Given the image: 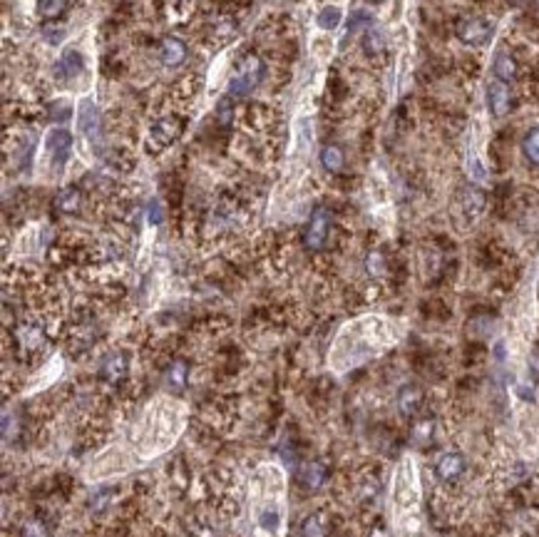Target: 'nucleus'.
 <instances>
[{
    "mask_svg": "<svg viewBox=\"0 0 539 537\" xmlns=\"http://www.w3.org/2000/svg\"><path fill=\"white\" fill-rule=\"evenodd\" d=\"M186 421H189V411L182 400L157 395L152 403H147L137 413L130 428L122 433V440L100 450L85 465V477L90 482H97L147 465L182 438Z\"/></svg>",
    "mask_w": 539,
    "mask_h": 537,
    "instance_id": "1",
    "label": "nucleus"
},
{
    "mask_svg": "<svg viewBox=\"0 0 539 537\" xmlns=\"http://www.w3.org/2000/svg\"><path fill=\"white\" fill-rule=\"evenodd\" d=\"M390 344V331L381 318H360L358 324L346 326L336 339L328 363L336 373H346L350 368L360 366L368 358L378 353Z\"/></svg>",
    "mask_w": 539,
    "mask_h": 537,
    "instance_id": "2",
    "label": "nucleus"
},
{
    "mask_svg": "<svg viewBox=\"0 0 539 537\" xmlns=\"http://www.w3.org/2000/svg\"><path fill=\"white\" fill-rule=\"evenodd\" d=\"M283 490L286 477L276 463H261L251 477V508L257 525L264 532H278L283 520Z\"/></svg>",
    "mask_w": 539,
    "mask_h": 537,
    "instance_id": "3",
    "label": "nucleus"
},
{
    "mask_svg": "<svg viewBox=\"0 0 539 537\" xmlns=\"http://www.w3.org/2000/svg\"><path fill=\"white\" fill-rule=\"evenodd\" d=\"M420 503V482L418 468L413 458H403L395 468L393 477V510L398 517H410V512L418 510Z\"/></svg>",
    "mask_w": 539,
    "mask_h": 537,
    "instance_id": "4",
    "label": "nucleus"
},
{
    "mask_svg": "<svg viewBox=\"0 0 539 537\" xmlns=\"http://www.w3.org/2000/svg\"><path fill=\"white\" fill-rule=\"evenodd\" d=\"M264 80V62L259 55H244L236 62V70L229 80V95L244 97Z\"/></svg>",
    "mask_w": 539,
    "mask_h": 537,
    "instance_id": "5",
    "label": "nucleus"
},
{
    "mask_svg": "<svg viewBox=\"0 0 539 537\" xmlns=\"http://www.w3.org/2000/svg\"><path fill=\"white\" fill-rule=\"evenodd\" d=\"M328 234H331V212L326 207H316L311 214L308 226H306V247L311 252H321L326 247Z\"/></svg>",
    "mask_w": 539,
    "mask_h": 537,
    "instance_id": "6",
    "label": "nucleus"
},
{
    "mask_svg": "<svg viewBox=\"0 0 539 537\" xmlns=\"http://www.w3.org/2000/svg\"><path fill=\"white\" fill-rule=\"evenodd\" d=\"M45 149L50 152V159H53L55 167H62L70 159L72 152V135L62 127H55V130L48 132L45 137Z\"/></svg>",
    "mask_w": 539,
    "mask_h": 537,
    "instance_id": "7",
    "label": "nucleus"
},
{
    "mask_svg": "<svg viewBox=\"0 0 539 537\" xmlns=\"http://www.w3.org/2000/svg\"><path fill=\"white\" fill-rule=\"evenodd\" d=\"M458 35L465 45L479 48V45H485L492 38V25L487 20H482V18H470V20L460 22Z\"/></svg>",
    "mask_w": 539,
    "mask_h": 537,
    "instance_id": "8",
    "label": "nucleus"
},
{
    "mask_svg": "<svg viewBox=\"0 0 539 537\" xmlns=\"http://www.w3.org/2000/svg\"><path fill=\"white\" fill-rule=\"evenodd\" d=\"M465 468H468V463H465V458L460 453H442L440 458H437L435 463V475L440 477L442 482H455L458 477H463Z\"/></svg>",
    "mask_w": 539,
    "mask_h": 537,
    "instance_id": "9",
    "label": "nucleus"
},
{
    "mask_svg": "<svg viewBox=\"0 0 539 537\" xmlns=\"http://www.w3.org/2000/svg\"><path fill=\"white\" fill-rule=\"evenodd\" d=\"M510 102H512V97H510L507 83H502V80L495 77V80L487 85V107H490V112L495 117H505L507 110H510Z\"/></svg>",
    "mask_w": 539,
    "mask_h": 537,
    "instance_id": "10",
    "label": "nucleus"
},
{
    "mask_svg": "<svg viewBox=\"0 0 539 537\" xmlns=\"http://www.w3.org/2000/svg\"><path fill=\"white\" fill-rule=\"evenodd\" d=\"M182 132V125L175 120V117H162V120H157L152 125V130H149V140L154 142V147H167V144H172L177 140V135Z\"/></svg>",
    "mask_w": 539,
    "mask_h": 537,
    "instance_id": "11",
    "label": "nucleus"
},
{
    "mask_svg": "<svg viewBox=\"0 0 539 537\" xmlns=\"http://www.w3.org/2000/svg\"><path fill=\"white\" fill-rule=\"evenodd\" d=\"M77 130L85 137H97L100 135V110L93 100H82L80 115H77Z\"/></svg>",
    "mask_w": 539,
    "mask_h": 537,
    "instance_id": "12",
    "label": "nucleus"
},
{
    "mask_svg": "<svg viewBox=\"0 0 539 537\" xmlns=\"http://www.w3.org/2000/svg\"><path fill=\"white\" fill-rule=\"evenodd\" d=\"M420 408H423V390H420V386L405 383L403 388L398 390V411H400V416L413 418V416H418Z\"/></svg>",
    "mask_w": 539,
    "mask_h": 537,
    "instance_id": "13",
    "label": "nucleus"
},
{
    "mask_svg": "<svg viewBox=\"0 0 539 537\" xmlns=\"http://www.w3.org/2000/svg\"><path fill=\"white\" fill-rule=\"evenodd\" d=\"M159 60L164 67H179L186 60V45L179 38H164L159 45Z\"/></svg>",
    "mask_w": 539,
    "mask_h": 537,
    "instance_id": "14",
    "label": "nucleus"
},
{
    "mask_svg": "<svg viewBox=\"0 0 539 537\" xmlns=\"http://www.w3.org/2000/svg\"><path fill=\"white\" fill-rule=\"evenodd\" d=\"M127 356L125 353H109L107 358L102 361V379L107 381V383H117V381H122L127 376Z\"/></svg>",
    "mask_w": 539,
    "mask_h": 537,
    "instance_id": "15",
    "label": "nucleus"
},
{
    "mask_svg": "<svg viewBox=\"0 0 539 537\" xmlns=\"http://www.w3.org/2000/svg\"><path fill=\"white\" fill-rule=\"evenodd\" d=\"M299 480L311 490L321 488L323 480H326V465L318 461H306L303 465L299 468Z\"/></svg>",
    "mask_w": 539,
    "mask_h": 537,
    "instance_id": "16",
    "label": "nucleus"
},
{
    "mask_svg": "<svg viewBox=\"0 0 539 537\" xmlns=\"http://www.w3.org/2000/svg\"><path fill=\"white\" fill-rule=\"evenodd\" d=\"M321 165H323V170L331 172V175L341 172L343 170V165H346L343 149L338 147V144H326V147L321 149Z\"/></svg>",
    "mask_w": 539,
    "mask_h": 537,
    "instance_id": "17",
    "label": "nucleus"
},
{
    "mask_svg": "<svg viewBox=\"0 0 539 537\" xmlns=\"http://www.w3.org/2000/svg\"><path fill=\"white\" fill-rule=\"evenodd\" d=\"M492 70H495L497 80L510 83V80H514V75H517V62L507 55V53H497L495 62H492Z\"/></svg>",
    "mask_w": 539,
    "mask_h": 537,
    "instance_id": "18",
    "label": "nucleus"
},
{
    "mask_svg": "<svg viewBox=\"0 0 539 537\" xmlns=\"http://www.w3.org/2000/svg\"><path fill=\"white\" fill-rule=\"evenodd\" d=\"M18 341H20V346L25 351H35V348L43 344V331L35 324H25L18 329Z\"/></svg>",
    "mask_w": 539,
    "mask_h": 537,
    "instance_id": "19",
    "label": "nucleus"
},
{
    "mask_svg": "<svg viewBox=\"0 0 539 537\" xmlns=\"http://www.w3.org/2000/svg\"><path fill=\"white\" fill-rule=\"evenodd\" d=\"M85 70V62L77 50H67L65 55L60 57V62L55 65V72H67V75H80Z\"/></svg>",
    "mask_w": 539,
    "mask_h": 537,
    "instance_id": "20",
    "label": "nucleus"
},
{
    "mask_svg": "<svg viewBox=\"0 0 539 537\" xmlns=\"http://www.w3.org/2000/svg\"><path fill=\"white\" fill-rule=\"evenodd\" d=\"M80 202H82L80 192H77L75 186H67V189H62V192L57 194V199H55V207L60 209L62 214H72V212H77V209H80Z\"/></svg>",
    "mask_w": 539,
    "mask_h": 537,
    "instance_id": "21",
    "label": "nucleus"
},
{
    "mask_svg": "<svg viewBox=\"0 0 539 537\" xmlns=\"http://www.w3.org/2000/svg\"><path fill=\"white\" fill-rule=\"evenodd\" d=\"M318 28L321 30H336L338 25H341V20H343V11L338 6H326L321 13H318Z\"/></svg>",
    "mask_w": 539,
    "mask_h": 537,
    "instance_id": "22",
    "label": "nucleus"
},
{
    "mask_svg": "<svg viewBox=\"0 0 539 537\" xmlns=\"http://www.w3.org/2000/svg\"><path fill=\"white\" fill-rule=\"evenodd\" d=\"M363 50L368 55H381L383 50H386V35L378 28H368L363 35Z\"/></svg>",
    "mask_w": 539,
    "mask_h": 537,
    "instance_id": "23",
    "label": "nucleus"
},
{
    "mask_svg": "<svg viewBox=\"0 0 539 537\" xmlns=\"http://www.w3.org/2000/svg\"><path fill=\"white\" fill-rule=\"evenodd\" d=\"M463 204L470 217H477V214L482 212V207H485V194L479 192V189H475V186H470L463 194Z\"/></svg>",
    "mask_w": 539,
    "mask_h": 537,
    "instance_id": "24",
    "label": "nucleus"
},
{
    "mask_svg": "<svg viewBox=\"0 0 539 537\" xmlns=\"http://www.w3.org/2000/svg\"><path fill=\"white\" fill-rule=\"evenodd\" d=\"M522 152L524 157L529 159V162H534V165H539V127H532V130L524 135L522 140Z\"/></svg>",
    "mask_w": 539,
    "mask_h": 537,
    "instance_id": "25",
    "label": "nucleus"
},
{
    "mask_svg": "<svg viewBox=\"0 0 539 537\" xmlns=\"http://www.w3.org/2000/svg\"><path fill=\"white\" fill-rule=\"evenodd\" d=\"M67 8V0H38V13L48 20L60 18Z\"/></svg>",
    "mask_w": 539,
    "mask_h": 537,
    "instance_id": "26",
    "label": "nucleus"
},
{
    "mask_svg": "<svg viewBox=\"0 0 539 537\" xmlns=\"http://www.w3.org/2000/svg\"><path fill=\"white\" fill-rule=\"evenodd\" d=\"M167 383H169V388H172V390H182V388H184V383H186V363H182V361L172 363V368L167 371Z\"/></svg>",
    "mask_w": 539,
    "mask_h": 537,
    "instance_id": "27",
    "label": "nucleus"
},
{
    "mask_svg": "<svg viewBox=\"0 0 539 537\" xmlns=\"http://www.w3.org/2000/svg\"><path fill=\"white\" fill-rule=\"evenodd\" d=\"M326 532H328L326 522H323L318 515L306 517L303 525H301V535L303 537H326Z\"/></svg>",
    "mask_w": 539,
    "mask_h": 537,
    "instance_id": "28",
    "label": "nucleus"
},
{
    "mask_svg": "<svg viewBox=\"0 0 539 537\" xmlns=\"http://www.w3.org/2000/svg\"><path fill=\"white\" fill-rule=\"evenodd\" d=\"M50 117H53L55 122H65L72 117V104L67 102V100H55L53 104H50Z\"/></svg>",
    "mask_w": 539,
    "mask_h": 537,
    "instance_id": "29",
    "label": "nucleus"
},
{
    "mask_svg": "<svg viewBox=\"0 0 539 537\" xmlns=\"http://www.w3.org/2000/svg\"><path fill=\"white\" fill-rule=\"evenodd\" d=\"M20 537H48V530L40 520H27L20 530Z\"/></svg>",
    "mask_w": 539,
    "mask_h": 537,
    "instance_id": "30",
    "label": "nucleus"
},
{
    "mask_svg": "<svg viewBox=\"0 0 539 537\" xmlns=\"http://www.w3.org/2000/svg\"><path fill=\"white\" fill-rule=\"evenodd\" d=\"M43 35H45V40H48V43L57 45V43H62V38H65V30H62V28H45Z\"/></svg>",
    "mask_w": 539,
    "mask_h": 537,
    "instance_id": "31",
    "label": "nucleus"
},
{
    "mask_svg": "<svg viewBox=\"0 0 539 537\" xmlns=\"http://www.w3.org/2000/svg\"><path fill=\"white\" fill-rule=\"evenodd\" d=\"M368 271H371V274H383V257L381 254H371V257H368Z\"/></svg>",
    "mask_w": 539,
    "mask_h": 537,
    "instance_id": "32",
    "label": "nucleus"
},
{
    "mask_svg": "<svg viewBox=\"0 0 539 537\" xmlns=\"http://www.w3.org/2000/svg\"><path fill=\"white\" fill-rule=\"evenodd\" d=\"M358 25H371V15L363 13V11L353 13V18H350V30H355Z\"/></svg>",
    "mask_w": 539,
    "mask_h": 537,
    "instance_id": "33",
    "label": "nucleus"
},
{
    "mask_svg": "<svg viewBox=\"0 0 539 537\" xmlns=\"http://www.w3.org/2000/svg\"><path fill=\"white\" fill-rule=\"evenodd\" d=\"M149 222H152V224H159V222H162V209H159L157 202L149 204Z\"/></svg>",
    "mask_w": 539,
    "mask_h": 537,
    "instance_id": "34",
    "label": "nucleus"
},
{
    "mask_svg": "<svg viewBox=\"0 0 539 537\" xmlns=\"http://www.w3.org/2000/svg\"><path fill=\"white\" fill-rule=\"evenodd\" d=\"M529 368H532V373H537L539 376V351L532 353V361H529Z\"/></svg>",
    "mask_w": 539,
    "mask_h": 537,
    "instance_id": "35",
    "label": "nucleus"
},
{
    "mask_svg": "<svg viewBox=\"0 0 539 537\" xmlns=\"http://www.w3.org/2000/svg\"><path fill=\"white\" fill-rule=\"evenodd\" d=\"M371 3H383V0H371Z\"/></svg>",
    "mask_w": 539,
    "mask_h": 537,
    "instance_id": "36",
    "label": "nucleus"
}]
</instances>
